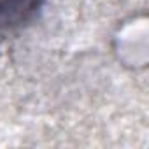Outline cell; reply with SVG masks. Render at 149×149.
I'll list each match as a JSON object with an SVG mask.
<instances>
[{"label":"cell","instance_id":"obj_1","mask_svg":"<svg viewBox=\"0 0 149 149\" xmlns=\"http://www.w3.org/2000/svg\"><path fill=\"white\" fill-rule=\"evenodd\" d=\"M42 0H0V32L13 30L28 21Z\"/></svg>","mask_w":149,"mask_h":149}]
</instances>
